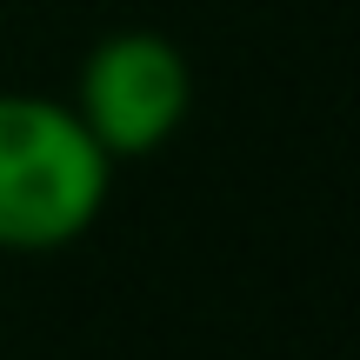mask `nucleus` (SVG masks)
Wrapping results in <instances>:
<instances>
[{"instance_id": "f257e3e1", "label": "nucleus", "mask_w": 360, "mask_h": 360, "mask_svg": "<svg viewBox=\"0 0 360 360\" xmlns=\"http://www.w3.org/2000/svg\"><path fill=\"white\" fill-rule=\"evenodd\" d=\"M114 160L67 101L0 87V254H53L101 220Z\"/></svg>"}, {"instance_id": "f03ea898", "label": "nucleus", "mask_w": 360, "mask_h": 360, "mask_svg": "<svg viewBox=\"0 0 360 360\" xmlns=\"http://www.w3.org/2000/svg\"><path fill=\"white\" fill-rule=\"evenodd\" d=\"M67 107L107 160L160 154L193 114V60L154 27H120L87 47Z\"/></svg>"}]
</instances>
